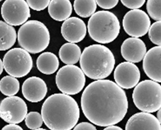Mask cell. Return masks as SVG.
<instances>
[{"label":"cell","instance_id":"1","mask_svg":"<svg viewBox=\"0 0 161 130\" xmlns=\"http://www.w3.org/2000/svg\"><path fill=\"white\" fill-rule=\"evenodd\" d=\"M87 119L101 127L117 124L128 112V101L125 90L109 80H98L84 90L80 99Z\"/></svg>","mask_w":161,"mask_h":130},{"label":"cell","instance_id":"2","mask_svg":"<svg viewBox=\"0 0 161 130\" xmlns=\"http://www.w3.org/2000/svg\"><path fill=\"white\" fill-rule=\"evenodd\" d=\"M42 115L46 126L52 130H70L77 124L80 110L70 95L54 94L43 102Z\"/></svg>","mask_w":161,"mask_h":130},{"label":"cell","instance_id":"3","mask_svg":"<svg viewBox=\"0 0 161 130\" xmlns=\"http://www.w3.org/2000/svg\"><path fill=\"white\" fill-rule=\"evenodd\" d=\"M115 64V57L111 50L101 44H93L85 48L80 58V66L85 74L94 80L108 77Z\"/></svg>","mask_w":161,"mask_h":130},{"label":"cell","instance_id":"4","mask_svg":"<svg viewBox=\"0 0 161 130\" xmlns=\"http://www.w3.org/2000/svg\"><path fill=\"white\" fill-rule=\"evenodd\" d=\"M88 32L92 39L99 44H109L118 37L120 26L114 13L101 10L93 14L88 22Z\"/></svg>","mask_w":161,"mask_h":130},{"label":"cell","instance_id":"5","mask_svg":"<svg viewBox=\"0 0 161 130\" xmlns=\"http://www.w3.org/2000/svg\"><path fill=\"white\" fill-rule=\"evenodd\" d=\"M18 41L19 46L30 53H39L48 48L50 41V32L42 22L28 21L19 28Z\"/></svg>","mask_w":161,"mask_h":130},{"label":"cell","instance_id":"6","mask_svg":"<svg viewBox=\"0 0 161 130\" xmlns=\"http://www.w3.org/2000/svg\"><path fill=\"white\" fill-rule=\"evenodd\" d=\"M132 98L141 111L156 112L161 108V85L152 80L142 81L134 88Z\"/></svg>","mask_w":161,"mask_h":130},{"label":"cell","instance_id":"7","mask_svg":"<svg viewBox=\"0 0 161 130\" xmlns=\"http://www.w3.org/2000/svg\"><path fill=\"white\" fill-rule=\"evenodd\" d=\"M56 83L62 93L75 95L81 92L85 85V74L81 68L74 65H66L57 72Z\"/></svg>","mask_w":161,"mask_h":130},{"label":"cell","instance_id":"8","mask_svg":"<svg viewBox=\"0 0 161 130\" xmlns=\"http://www.w3.org/2000/svg\"><path fill=\"white\" fill-rule=\"evenodd\" d=\"M29 53L22 48L10 49L3 60L5 71L15 78H22L27 75L33 67L32 58Z\"/></svg>","mask_w":161,"mask_h":130},{"label":"cell","instance_id":"9","mask_svg":"<svg viewBox=\"0 0 161 130\" xmlns=\"http://www.w3.org/2000/svg\"><path fill=\"white\" fill-rule=\"evenodd\" d=\"M151 21L149 16L140 9H133L128 12L123 19V27L125 32L132 37L139 38L149 31Z\"/></svg>","mask_w":161,"mask_h":130},{"label":"cell","instance_id":"10","mask_svg":"<svg viewBox=\"0 0 161 130\" xmlns=\"http://www.w3.org/2000/svg\"><path fill=\"white\" fill-rule=\"evenodd\" d=\"M27 112L26 102L18 96H8L1 102L0 117L7 123H21L25 120Z\"/></svg>","mask_w":161,"mask_h":130},{"label":"cell","instance_id":"11","mask_svg":"<svg viewBox=\"0 0 161 130\" xmlns=\"http://www.w3.org/2000/svg\"><path fill=\"white\" fill-rule=\"evenodd\" d=\"M2 16L10 25H23L31 17L30 7L25 0H5L2 6Z\"/></svg>","mask_w":161,"mask_h":130},{"label":"cell","instance_id":"12","mask_svg":"<svg viewBox=\"0 0 161 130\" xmlns=\"http://www.w3.org/2000/svg\"><path fill=\"white\" fill-rule=\"evenodd\" d=\"M114 76L115 83L120 87L130 89L139 83L141 72L134 63L125 62L120 63L116 67Z\"/></svg>","mask_w":161,"mask_h":130},{"label":"cell","instance_id":"13","mask_svg":"<svg viewBox=\"0 0 161 130\" xmlns=\"http://www.w3.org/2000/svg\"><path fill=\"white\" fill-rule=\"evenodd\" d=\"M85 22L77 17L69 18L62 24L61 32L64 39L69 42L77 43L82 41L86 35Z\"/></svg>","mask_w":161,"mask_h":130},{"label":"cell","instance_id":"14","mask_svg":"<svg viewBox=\"0 0 161 130\" xmlns=\"http://www.w3.org/2000/svg\"><path fill=\"white\" fill-rule=\"evenodd\" d=\"M142 68L149 78L161 83V46L153 47L146 52Z\"/></svg>","mask_w":161,"mask_h":130},{"label":"cell","instance_id":"15","mask_svg":"<svg viewBox=\"0 0 161 130\" xmlns=\"http://www.w3.org/2000/svg\"><path fill=\"white\" fill-rule=\"evenodd\" d=\"M48 88L46 83L37 76L30 77L26 79L22 85L23 97L31 102H38L46 96Z\"/></svg>","mask_w":161,"mask_h":130},{"label":"cell","instance_id":"16","mask_svg":"<svg viewBox=\"0 0 161 130\" xmlns=\"http://www.w3.org/2000/svg\"><path fill=\"white\" fill-rule=\"evenodd\" d=\"M120 51L122 57L127 62L139 63L144 59L147 49L145 43L140 38L130 37L123 42Z\"/></svg>","mask_w":161,"mask_h":130},{"label":"cell","instance_id":"17","mask_svg":"<svg viewBox=\"0 0 161 130\" xmlns=\"http://www.w3.org/2000/svg\"><path fill=\"white\" fill-rule=\"evenodd\" d=\"M125 129L161 130V124L157 118L149 112H139L133 115L127 121Z\"/></svg>","mask_w":161,"mask_h":130},{"label":"cell","instance_id":"18","mask_svg":"<svg viewBox=\"0 0 161 130\" xmlns=\"http://www.w3.org/2000/svg\"><path fill=\"white\" fill-rule=\"evenodd\" d=\"M48 10L50 16L53 20L63 21L71 16L72 5L70 0H51Z\"/></svg>","mask_w":161,"mask_h":130},{"label":"cell","instance_id":"19","mask_svg":"<svg viewBox=\"0 0 161 130\" xmlns=\"http://www.w3.org/2000/svg\"><path fill=\"white\" fill-rule=\"evenodd\" d=\"M37 69L42 73L47 75L56 72L59 66V61L58 57L51 52H45L40 55L37 60Z\"/></svg>","mask_w":161,"mask_h":130},{"label":"cell","instance_id":"20","mask_svg":"<svg viewBox=\"0 0 161 130\" xmlns=\"http://www.w3.org/2000/svg\"><path fill=\"white\" fill-rule=\"evenodd\" d=\"M81 50L75 43L64 44L60 48L59 56L61 60L66 65L77 63L81 57Z\"/></svg>","mask_w":161,"mask_h":130},{"label":"cell","instance_id":"21","mask_svg":"<svg viewBox=\"0 0 161 130\" xmlns=\"http://www.w3.org/2000/svg\"><path fill=\"white\" fill-rule=\"evenodd\" d=\"M0 30H1V44L0 50L3 51L9 49L14 45L17 34L15 28L12 25L6 22L0 21Z\"/></svg>","mask_w":161,"mask_h":130},{"label":"cell","instance_id":"22","mask_svg":"<svg viewBox=\"0 0 161 130\" xmlns=\"http://www.w3.org/2000/svg\"><path fill=\"white\" fill-rule=\"evenodd\" d=\"M97 5L96 0H74V8L79 16L87 18L95 14Z\"/></svg>","mask_w":161,"mask_h":130},{"label":"cell","instance_id":"23","mask_svg":"<svg viewBox=\"0 0 161 130\" xmlns=\"http://www.w3.org/2000/svg\"><path fill=\"white\" fill-rule=\"evenodd\" d=\"M0 90L6 96H14L19 90V82L14 76H5L0 81Z\"/></svg>","mask_w":161,"mask_h":130},{"label":"cell","instance_id":"24","mask_svg":"<svg viewBox=\"0 0 161 130\" xmlns=\"http://www.w3.org/2000/svg\"><path fill=\"white\" fill-rule=\"evenodd\" d=\"M25 124L31 129H38L44 122L42 115L37 112H31L25 119Z\"/></svg>","mask_w":161,"mask_h":130},{"label":"cell","instance_id":"25","mask_svg":"<svg viewBox=\"0 0 161 130\" xmlns=\"http://www.w3.org/2000/svg\"><path fill=\"white\" fill-rule=\"evenodd\" d=\"M146 10L152 19L161 21V0H147Z\"/></svg>","mask_w":161,"mask_h":130},{"label":"cell","instance_id":"26","mask_svg":"<svg viewBox=\"0 0 161 130\" xmlns=\"http://www.w3.org/2000/svg\"><path fill=\"white\" fill-rule=\"evenodd\" d=\"M148 37L153 44L161 46V21H156L150 26Z\"/></svg>","mask_w":161,"mask_h":130},{"label":"cell","instance_id":"27","mask_svg":"<svg viewBox=\"0 0 161 130\" xmlns=\"http://www.w3.org/2000/svg\"><path fill=\"white\" fill-rule=\"evenodd\" d=\"M51 0H26L30 8L36 11H42L48 7Z\"/></svg>","mask_w":161,"mask_h":130},{"label":"cell","instance_id":"28","mask_svg":"<svg viewBox=\"0 0 161 130\" xmlns=\"http://www.w3.org/2000/svg\"><path fill=\"white\" fill-rule=\"evenodd\" d=\"M123 5L130 9H139L142 7L146 0H120Z\"/></svg>","mask_w":161,"mask_h":130},{"label":"cell","instance_id":"29","mask_svg":"<svg viewBox=\"0 0 161 130\" xmlns=\"http://www.w3.org/2000/svg\"><path fill=\"white\" fill-rule=\"evenodd\" d=\"M119 0H96L97 5L105 10H110L118 4Z\"/></svg>","mask_w":161,"mask_h":130},{"label":"cell","instance_id":"30","mask_svg":"<svg viewBox=\"0 0 161 130\" xmlns=\"http://www.w3.org/2000/svg\"><path fill=\"white\" fill-rule=\"evenodd\" d=\"M74 130H96L97 128L91 123L84 122L76 124L74 128Z\"/></svg>","mask_w":161,"mask_h":130},{"label":"cell","instance_id":"31","mask_svg":"<svg viewBox=\"0 0 161 130\" xmlns=\"http://www.w3.org/2000/svg\"><path fill=\"white\" fill-rule=\"evenodd\" d=\"M3 130H23V128L18 126V124H9L8 125L5 126L3 128Z\"/></svg>","mask_w":161,"mask_h":130},{"label":"cell","instance_id":"32","mask_svg":"<svg viewBox=\"0 0 161 130\" xmlns=\"http://www.w3.org/2000/svg\"><path fill=\"white\" fill-rule=\"evenodd\" d=\"M123 129L117 126H115V124L110 125L107 126L106 128H104V130H122Z\"/></svg>","mask_w":161,"mask_h":130},{"label":"cell","instance_id":"33","mask_svg":"<svg viewBox=\"0 0 161 130\" xmlns=\"http://www.w3.org/2000/svg\"><path fill=\"white\" fill-rule=\"evenodd\" d=\"M157 119L158 120L159 122H160V124H161V108L157 111Z\"/></svg>","mask_w":161,"mask_h":130},{"label":"cell","instance_id":"34","mask_svg":"<svg viewBox=\"0 0 161 130\" xmlns=\"http://www.w3.org/2000/svg\"><path fill=\"white\" fill-rule=\"evenodd\" d=\"M0 69H1V70H0V74H2V72H3V69H4V65H3V62L2 60H0Z\"/></svg>","mask_w":161,"mask_h":130},{"label":"cell","instance_id":"35","mask_svg":"<svg viewBox=\"0 0 161 130\" xmlns=\"http://www.w3.org/2000/svg\"><path fill=\"white\" fill-rule=\"evenodd\" d=\"M0 1H1V2H2V1H3V0H0Z\"/></svg>","mask_w":161,"mask_h":130}]
</instances>
